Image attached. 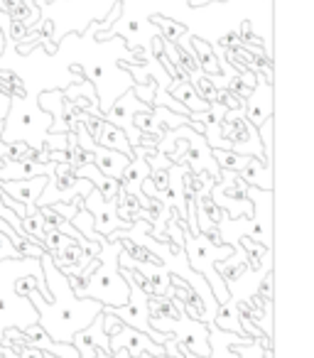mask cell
<instances>
[{"label": "cell", "mask_w": 314, "mask_h": 358, "mask_svg": "<svg viewBox=\"0 0 314 358\" xmlns=\"http://www.w3.org/2000/svg\"><path fill=\"white\" fill-rule=\"evenodd\" d=\"M182 236H185V255H187L190 268L194 270V273H199L201 278L209 282L216 302L224 304L226 299H229V289H226V280L221 278L219 270H216V263L229 258V255L234 253V248L221 243L219 236H206V234L192 236L185 226H182Z\"/></svg>", "instance_id": "8992f818"}, {"label": "cell", "mask_w": 314, "mask_h": 358, "mask_svg": "<svg viewBox=\"0 0 314 358\" xmlns=\"http://www.w3.org/2000/svg\"><path fill=\"white\" fill-rule=\"evenodd\" d=\"M96 143L104 145V148H108V150H118V152L133 157V148H130L125 133L120 128H115L113 123H108V120H101L99 135H96Z\"/></svg>", "instance_id": "d6986e66"}, {"label": "cell", "mask_w": 314, "mask_h": 358, "mask_svg": "<svg viewBox=\"0 0 314 358\" xmlns=\"http://www.w3.org/2000/svg\"><path fill=\"white\" fill-rule=\"evenodd\" d=\"M57 164L59 162H52V159H40L35 155L30 157H22V159H13V162H6L0 167V182H8V179H32V177H50V174L57 172Z\"/></svg>", "instance_id": "4fadbf2b"}, {"label": "cell", "mask_w": 314, "mask_h": 358, "mask_svg": "<svg viewBox=\"0 0 314 358\" xmlns=\"http://www.w3.org/2000/svg\"><path fill=\"white\" fill-rule=\"evenodd\" d=\"M243 115L253 128H258L263 120L273 118V86L268 79H260L258 86L253 89V94L248 96L243 106Z\"/></svg>", "instance_id": "5bb4252c"}, {"label": "cell", "mask_w": 314, "mask_h": 358, "mask_svg": "<svg viewBox=\"0 0 314 358\" xmlns=\"http://www.w3.org/2000/svg\"><path fill=\"white\" fill-rule=\"evenodd\" d=\"M125 358H155V356H150V353H140V356H125Z\"/></svg>", "instance_id": "f546056e"}, {"label": "cell", "mask_w": 314, "mask_h": 358, "mask_svg": "<svg viewBox=\"0 0 314 358\" xmlns=\"http://www.w3.org/2000/svg\"><path fill=\"white\" fill-rule=\"evenodd\" d=\"M10 101H13V94L0 91V128H3V120H6L8 110H10Z\"/></svg>", "instance_id": "83f0119b"}, {"label": "cell", "mask_w": 314, "mask_h": 358, "mask_svg": "<svg viewBox=\"0 0 314 358\" xmlns=\"http://www.w3.org/2000/svg\"><path fill=\"white\" fill-rule=\"evenodd\" d=\"M170 302L175 304V309H180V317H152L150 314V327L155 331H162V334H172L180 346V351H192L194 356L199 358H209V324H204L199 319L197 322L194 317H187L185 312V304L182 299H177L175 294L170 297Z\"/></svg>", "instance_id": "52a82bcc"}, {"label": "cell", "mask_w": 314, "mask_h": 358, "mask_svg": "<svg viewBox=\"0 0 314 358\" xmlns=\"http://www.w3.org/2000/svg\"><path fill=\"white\" fill-rule=\"evenodd\" d=\"M273 125H275V115L258 125V138H260V148H263V162L273 164Z\"/></svg>", "instance_id": "ffe728a7"}, {"label": "cell", "mask_w": 314, "mask_h": 358, "mask_svg": "<svg viewBox=\"0 0 314 358\" xmlns=\"http://www.w3.org/2000/svg\"><path fill=\"white\" fill-rule=\"evenodd\" d=\"M17 358H55L52 353H45L32 346H17Z\"/></svg>", "instance_id": "4316f807"}, {"label": "cell", "mask_w": 314, "mask_h": 358, "mask_svg": "<svg viewBox=\"0 0 314 358\" xmlns=\"http://www.w3.org/2000/svg\"><path fill=\"white\" fill-rule=\"evenodd\" d=\"M150 108H152V106L143 103V101L135 96V91L128 89L125 94H120L118 99L110 103V108L104 113V120H108V123H113L115 128L123 130L125 138H128V143H130V148H138V145L143 143V133L135 128L133 115L138 113V110H150Z\"/></svg>", "instance_id": "ba28073f"}, {"label": "cell", "mask_w": 314, "mask_h": 358, "mask_svg": "<svg viewBox=\"0 0 314 358\" xmlns=\"http://www.w3.org/2000/svg\"><path fill=\"white\" fill-rule=\"evenodd\" d=\"M155 22H162V27H165V35L162 37H167L170 42H177L180 40V35H185V27L182 25H175V22H170V20H165V17H155Z\"/></svg>", "instance_id": "d4e9b609"}, {"label": "cell", "mask_w": 314, "mask_h": 358, "mask_svg": "<svg viewBox=\"0 0 314 358\" xmlns=\"http://www.w3.org/2000/svg\"><path fill=\"white\" fill-rule=\"evenodd\" d=\"M192 45H194V50L199 52V62L197 64L204 66L209 74H219V62H216L214 52H211V47L206 45L204 40H192Z\"/></svg>", "instance_id": "7402d4cb"}, {"label": "cell", "mask_w": 314, "mask_h": 358, "mask_svg": "<svg viewBox=\"0 0 314 358\" xmlns=\"http://www.w3.org/2000/svg\"><path fill=\"white\" fill-rule=\"evenodd\" d=\"M47 185V177H32V179H8V182H0V189L6 192L10 199H15L17 204H37L42 189Z\"/></svg>", "instance_id": "9a60e30c"}, {"label": "cell", "mask_w": 314, "mask_h": 358, "mask_svg": "<svg viewBox=\"0 0 314 358\" xmlns=\"http://www.w3.org/2000/svg\"><path fill=\"white\" fill-rule=\"evenodd\" d=\"M22 231H25L32 241H37V243L42 245V238H45V216L40 214V209H35L32 214H27L25 219H22Z\"/></svg>", "instance_id": "44dd1931"}, {"label": "cell", "mask_w": 314, "mask_h": 358, "mask_svg": "<svg viewBox=\"0 0 314 358\" xmlns=\"http://www.w3.org/2000/svg\"><path fill=\"white\" fill-rule=\"evenodd\" d=\"M152 150L155 148H145V145L133 148V159H130L125 174L120 177V192H123L125 196H135L140 209H152L155 206V201L143 194V182L150 177V164L145 157L152 155Z\"/></svg>", "instance_id": "30bf717a"}, {"label": "cell", "mask_w": 314, "mask_h": 358, "mask_svg": "<svg viewBox=\"0 0 314 358\" xmlns=\"http://www.w3.org/2000/svg\"><path fill=\"white\" fill-rule=\"evenodd\" d=\"M238 177L245 185H253L258 189H273V164H265L263 157H250L241 167Z\"/></svg>", "instance_id": "e0dca14e"}, {"label": "cell", "mask_w": 314, "mask_h": 358, "mask_svg": "<svg viewBox=\"0 0 314 358\" xmlns=\"http://www.w3.org/2000/svg\"><path fill=\"white\" fill-rule=\"evenodd\" d=\"M10 258H22V253L6 234H0V260H10Z\"/></svg>", "instance_id": "cb8c5ba5"}, {"label": "cell", "mask_w": 314, "mask_h": 358, "mask_svg": "<svg viewBox=\"0 0 314 358\" xmlns=\"http://www.w3.org/2000/svg\"><path fill=\"white\" fill-rule=\"evenodd\" d=\"M133 91H135V96H138V99L143 101V103L152 106V99H155V91H157V84H155V81H150L148 86L135 84V86H133Z\"/></svg>", "instance_id": "484cf974"}, {"label": "cell", "mask_w": 314, "mask_h": 358, "mask_svg": "<svg viewBox=\"0 0 314 358\" xmlns=\"http://www.w3.org/2000/svg\"><path fill=\"white\" fill-rule=\"evenodd\" d=\"M42 273H45L47 289L52 292V299H45L40 294V289H30L25 297H30V302L35 304L37 317H40V327L52 341L59 343H71L76 331L86 329L101 312H104V304L96 302V299L76 297L74 289H71L66 275L62 273L55 265V258L50 253L40 255Z\"/></svg>", "instance_id": "6da1fadb"}, {"label": "cell", "mask_w": 314, "mask_h": 358, "mask_svg": "<svg viewBox=\"0 0 314 358\" xmlns=\"http://www.w3.org/2000/svg\"><path fill=\"white\" fill-rule=\"evenodd\" d=\"M265 348H270V346H265ZM265 348L260 346V338L258 341L253 338L250 343H236V358H263Z\"/></svg>", "instance_id": "603a6c76"}, {"label": "cell", "mask_w": 314, "mask_h": 358, "mask_svg": "<svg viewBox=\"0 0 314 358\" xmlns=\"http://www.w3.org/2000/svg\"><path fill=\"white\" fill-rule=\"evenodd\" d=\"M81 201H84V209L94 216L96 234H101L106 241L110 238V234H113V231L130 229V226H133L130 221H125V219H120V216H118V199H113V201L104 199V194H101L96 187Z\"/></svg>", "instance_id": "9c48e42d"}, {"label": "cell", "mask_w": 314, "mask_h": 358, "mask_svg": "<svg viewBox=\"0 0 314 358\" xmlns=\"http://www.w3.org/2000/svg\"><path fill=\"white\" fill-rule=\"evenodd\" d=\"M125 248L123 241H106L94 260L91 273L76 278H66L76 297L96 299L104 307H123L128 302L130 287L125 282L118 265V253Z\"/></svg>", "instance_id": "277c9868"}, {"label": "cell", "mask_w": 314, "mask_h": 358, "mask_svg": "<svg viewBox=\"0 0 314 358\" xmlns=\"http://www.w3.org/2000/svg\"><path fill=\"white\" fill-rule=\"evenodd\" d=\"M52 115L40 108L35 96L22 99L13 96L10 110H8L3 128H0V140L3 143H25L32 152H50V150H66L69 152V138L66 135L50 133Z\"/></svg>", "instance_id": "3957f363"}, {"label": "cell", "mask_w": 314, "mask_h": 358, "mask_svg": "<svg viewBox=\"0 0 314 358\" xmlns=\"http://www.w3.org/2000/svg\"><path fill=\"white\" fill-rule=\"evenodd\" d=\"M37 103H40L42 110H47V113L52 115L50 133H55V135L71 133L69 125H66V120H64V94H62L59 89H52V91H45V94H40Z\"/></svg>", "instance_id": "2e32d148"}, {"label": "cell", "mask_w": 314, "mask_h": 358, "mask_svg": "<svg viewBox=\"0 0 314 358\" xmlns=\"http://www.w3.org/2000/svg\"><path fill=\"white\" fill-rule=\"evenodd\" d=\"M108 346H110V353L115 351H125L128 356H140V353H150V356L160 358L165 356V346L162 343H155L148 334L138 331L133 327H120L118 334L108 336Z\"/></svg>", "instance_id": "8fae6325"}, {"label": "cell", "mask_w": 314, "mask_h": 358, "mask_svg": "<svg viewBox=\"0 0 314 358\" xmlns=\"http://www.w3.org/2000/svg\"><path fill=\"white\" fill-rule=\"evenodd\" d=\"M245 196L253 204V216H238L229 219L221 214L216 221V236L221 243L231 245L234 250H243L241 238L248 236L255 243H263L265 248H273V189H258V187H245Z\"/></svg>", "instance_id": "5b68a950"}, {"label": "cell", "mask_w": 314, "mask_h": 358, "mask_svg": "<svg viewBox=\"0 0 314 358\" xmlns=\"http://www.w3.org/2000/svg\"><path fill=\"white\" fill-rule=\"evenodd\" d=\"M167 91H170L172 99H177L182 106H187L192 113H201V110H206L211 106L209 101L201 99L199 91L194 89V84H192V81L177 79V81H172V84L167 86Z\"/></svg>", "instance_id": "ac0fdd59"}, {"label": "cell", "mask_w": 314, "mask_h": 358, "mask_svg": "<svg viewBox=\"0 0 314 358\" xmlns=\"http://www.w3.org/2000/svg\"><path fill=\"white\" fill-rule=\"evenodd\" d=\"M3 17H8V15H6V13H3V10H0V22H3ZM0 27H3V25H0Z\"/></svg>", "instance_id": "4dcf8cb0"}, {"label": "cell", "mask_w": 314, "mask_h": 358, "mask_svg": "<svg viewBox=\"0 0 314 358\" xmlns=\"http://www.w3.org/2000/svg\"><path fill=\"white\" fill-rule=\"evenodd\" d=\"M71 346L79 351V358H94L99 351L110 353L108 334L104 331V312H101L86 329H81V331L74 334Z\"/></svg>", "instance_id": "7c38bea8"}, {"label": "cell", "mask_w": 314, "mask_h": 358, "mask_svg": "<svg viewBox=\"0 0 314 358\" xmlns=\"http://www.w3.org/2000/svg\"><path fill=\"white\" fill-rule=\"evenodd\" d=\"M6 52V27H0V55Z\"/></svg>", "instance_id": "f1b7e54d"}, {"label": "cell", "mask_w": 314, "mask_h": 358, "mask_svg": "<svg viewBox=\"0 0 314 358\" xmlns=\"http://www.w3.org/2000/svg\"><path fill=\"white\" fill-rule=\"evenodd\" d=\"M20 278H35L37 282L47 287L40 258L22 255V258L0 260V341H3L6 329L25 331L27 327L40 322L30 297H25V294H20L15 289V282Z\"/></svg>", "instance_id": "7a4b0ae2"}]
</instances>
